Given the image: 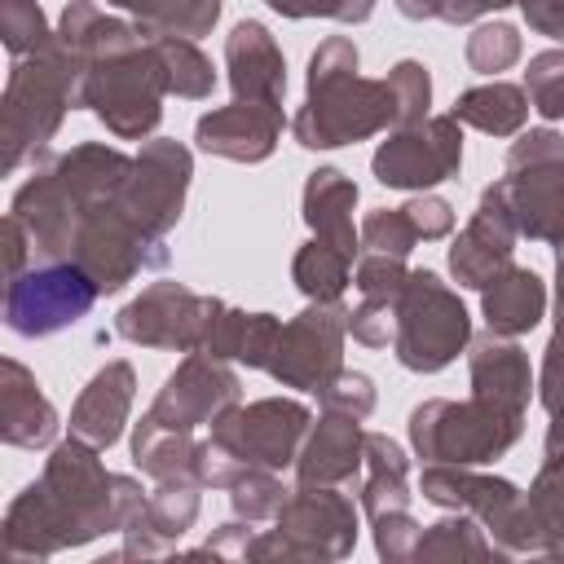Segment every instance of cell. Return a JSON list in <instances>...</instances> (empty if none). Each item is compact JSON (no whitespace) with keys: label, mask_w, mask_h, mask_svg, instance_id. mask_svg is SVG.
<instances>
[{"label":"cell","mask_w":564,"mask_h":564,"mask_svg":"<svg viewBox=\"0 0 564 564\" xmlns=\"http://www.w3.org/2000/svg\"><path fill=\"white\" fill-rule=\"evenodd\" d=\"M357 48L348 40H326L308 66V106L295 115V137L308 150H330L357 141L383 123H397L392 79H357Z\"/></svg>","instance_id":"6da1fadb"},{"label":"cell","mask_w":564,"mask_h":564,"mask_svg":"<svg viewBox=\"0 0 564 564\" xmlns=\"http://www.w3.org/2000/svg\"><path fill=\"white\" fill-rule=\"evenodd\" d=\"M159 88H167L163 66L154 48H137L132 31L110 44L106 66L84 70V101L106 119L115 137H141L159 123Z\"/></svg>","instance_id":"7a4b0ae2"},{"label":"cell","mask_w":564,"mask_h":564,"mask_svg":"<svg viewBox=\"0 0 564 564\" xmlns=\"http://www.w3.org/2000/svg\"><path fill=\"white\" fill-rule=\"evenodd\" d=\"M410 436H414V449L423 458L463 467V463L498 458L520 436V414L498 410L480 397H471L467 405L427 401L410 414Z\"/></svg>","instance_id":"3957f363"},{"label":"cell","mask_w":564,"mask_h":564,"mask_svg":"<svg viewBox=\"0 0 564 564\" xmlns=\"http://www.w3.org/2000/svg\"><path fill=\"white\" fill-rule=\"evenodd\" d=\"M467 313L458 304V295H449L441 286L436 273L419 269L405 278L401 295H397V357L410 370H441L458 357V348L467 344Z\"/></svg>","instance_id":"277c9868"},{"label":"cell","mask_w":564,"mask_h":564,"mask_svg":"<svg viewBox=\"0 0 564 564\" xmlns=\"http://www.w3.org/2000/svg\"><path fill=\"white\" fill-rule=\"evenodd\" d=\"M97 282L84 273V264H44L26 278L9 282V326L18 335H53L70 322H79L93 300Z\"/></svg>","instance_id":"5b68a950"},{"label":"cell","mask_w":564,"mask_h":564,"mask_svg":"<svg viewBox=\"0 0 564 564\" xmlns=\"http://www.w3.org/2000/svg\"><path fill=\"white\" fill-rule=\"evenodd\" d=\"M454 123H458L454 115L410 123L405 132H397L392 141L379 145L375 176L392 189H427L436 181H449L458 172V159H463V141H458Z\"/></svg>","instance_id":"8992f818"},{"label":"cell","mask_w":564,"mask_h":564,"mask_svg":"<svg viewBox=\"0 0 564 564\" xmlns=\"http://www.w3.org/2000/svg\"><path fill=\"white\" fill-rule=\"evenodd\" d=\"M344 308L335 300H317V308L300 313L273 344L269 370L273 379L291 388H313L322 392L335 370H339V335H344Z\"/></svg>","instance_id":"52a82bcc"},{"label":"cell","mask_w":564,"mask_h":564,"mask_svg":"<svg viewBox=\"0 0 564 564\" xmlns=\"http://www.w3.org/2000/svg\"><path fill=\"white\" fill-rule=\"evenodd\" d=\"M308 410L295 401H256L247 410L220 414L212 445L225 449L238 463H260V467H286L295 454V441L304 436Z\"/></svg>","instance_id":"ba28073f"},{"label":"cell","mask_w":564,"mask_h":564,"mask_svg":"<svg viewBox=\"0 0 564 564\" xmlns=\"http://www.w3.org/2000/svg\"><path fill=\"white\" fill-rule=\"evenodd\" d=\"M220 313L216 300H198L176 282L150 286L137 304L119 313V335L132 344H159V348H198L212 330V317Z\"/></svg>","instance_id":"9c48e42d"},{"label":"cell","mask_w":564,"mask_h":564,"mask_svg":"<svg viewBox=\"0 0 564 564\" xmlns=\"http://www.w3.org/2000/svg\"><path fill=\"white\" fill-rule=\"evenodd\" d=\"M189 181V154L176 141H154L132 163L128 185L119 189V207L141 225L145 238H163V229L181 216V194Z\"/></svg>","instance_id":"30bf717a"},{"label":"cell","mask_w":564,"mask_h":564,"mask_svg":"<svg viewBox=\"0 0 564 564\" xmlns=\"http://www.w3.org/2000/svg\"><path fill=\"white\" fill-rule=\"evenodd\" d=\"M229 401H238V379L229 370H220L216 361L189 357L167 379V388L159 392V401H154V410L145 419L159 423L163 432H189V427L216 419Z\"/></svg>","instance_id":"8fae6325"},{"label":"cell","mask_w":564,"mask_h":564,"mask_svg":"<svg viewBox=\"0 0 564 564\" xmlns=\"http://www.w3.org/2000/svg\"><path fill=\"white\" fill-rule=\"evenodd\" d=\"M511 234H516V216L507 207L502 185H494V189H485L476 220L467 225V234L449 251L454 278L463 286H489L511 264Z\"/></svg>","instance_id":"7c38bea8"},{"label":"cell","mask_w":564,"mask_h":564,"mask_svg":"<svg viewBox=\"0 0 564 564\" xmlns=\"http://www.w3.org/2000/svg\"><path fill=\"white\" fill-rule=\"evenodd\" d=\"M282 128V106H264V101H234L216 115L198 119V145L238 163H256L273 150V137Z\"/></svg>","instance_id":"4fadbf2b"},{"label":"cell","mask_w":564,"mask_h":564,"mask_svg":"<svg viewBox=\"0 0 564 564\" xmlns=\"http://www.w3.org/2000/svg\"><path fill=\"white\" fill-rule=\"evenodd\" d=\"M229 70H234V93L238 101H264L282 106V53L269 40L260 22H238L229 35Z\"/></svg>","instance_id":"5bb4252c"},{"label":"cell","mask_w":564,"mask_h":564,"mask_svg":"<svg viewBox=\"0 0 564 564\" xmlns=\"http://www.w3.org/2000/svg\"><path fill=\"white\" fill-rule=\"evenodd\" d=\"M128 405H132V370H128L123 361H115V366H106V370L88 383V392H84L79 405H75L70 427H75L93 449L115 445V436H119V427H123V419H128Z\"/></svg>","instance_id":"9a60e30c"},{"label":"cell","mask_w":564,"mask_h":564,"mask_svg":"<svg viewBox=\"0 0 564 564\" xmlns=\"http://www.w3.org/2000/svg\"><path fill=\"white\" fill-rule=\"evenodd\" d=\"M471 383H476V397L498 405V410H511V414H524V401H529V361L516 344H502L498 335L480 339L476 352H471Z\"/></svg>","instance_id":"2e32d148"},{"label":"cell","mask_w":564,"mask_h":564,"mask_svg":"<svg viewBox=\"0 0 564 564\" xmlns=\"http://www.w3.org/2000/svg\"><path fill=\"white\" fill-rule=\"evenodd\" d=\"M352 203H357V185L344 181V172L322 167L313 172V181L304 185V216L317 229V242L339 247L344 256L357 251V234H352Z\"/></svg>","instance_id":"e0dca14e"},{"label":"cell","mask_w":564,"mask_h":564,"mask_svg":"<svg viewBox=\"0 0 564 564\" xmlns=\"http://www.w3.org/2000/svg\"><path fill=\"white\" fill-rule=\"evenodd\" d=\"M366 454V436L357 432V419L352 414H330L317 423L304 458H300V480L304 485H326V480H344L352 476V467L361 463Z\"/></svg>","instance_id":"ac0fdd59"},{"label":"cell","mask_w":564,"mask_h":564,"mask_svg":"<svg viewBox=\"0 0 564 564\" xmlns=\"http://www.w3.org/2000/svg\"><path fill=\"white\" fill-rule=\"evenodd\" d=\"M542 304H546L542 278L529 273V269H511V264H507V269L494 278V286L485 291L489 330H494V335H520V330L538 326Z\"/></svg>","instance_id":"d6986e66"},{"label":"cell","mask_w":564,"mask_h":564,"mask_svg":"<svg viewBox=\"0 0 564 564\" xmlns=\"http://www.w3.org/2000/svg\"><path fill=\"white\" fill-rule=\"evenodd\" d=\"M524 93L511 88V84H489V88H471L458 97L454 106V119H467L476 123L480 132H494V137H507L524 123Z\"/></svg>","instance_id":"ffe728a7"},{"label":"cell","mask_w":564,"mask_h":564,"mask_svg":"<svg viewBox=\"0 0 564 564\" xmlns=\"http://www.w3.org/2000/svg\"><path fill=\"white\" fill-rule=\"evenodd\" d=\"M348 264L352 256H344L339 247L330 242H308L300 256H295V282L308 300H335L344 286H348Z\"/></svg>","instance_id":"44dd1931"},{"label":"cell","mask_w":564,"mask_h":564,"mask_svg":"<svg viewBox=\"0 0 564 564\" xmlns=\"http://www.w3.org/2000/svg\"><path fill=\"white\" fill-rule=\"evenodd\" d=\"M154 57H159V66H163V84L176 88L181 97H203V93H212V84H216L212 66H207L203 53H198L194 44H185L181 35L154 40Z\"/></svg>","instance_id":"7402d4cb"},{"label":"cell","mask_w":564,"mask_h":564,"mask_svg":"<svg viewBox=\"0 0 564 564\" xmlns=\"http://www.w3.org/2000/svg\"><path fill=\"white\" fill-rule=\"evenodd\" d=\"M216 13H220V0H150L141 9L145 26H154L163 35H185V40L203 35L216 22Z\"/></svg>","instance_id":"603a6c76"},{"label":"cell","mask_w":564,"mask_h":564,"mask_svg":"<svg viewBox=\"0 0 564 564\" xmlns=\"http://www.w3.org/2000/svg\"><path fill=\"white\" fill-rule=\"evenodd\" d=\"M520 57V35L511 31V26H480L471 40H467V62L476 66V70H485V75H494V70H507L511 62Z\"/></svg>","instance_id":"cb8c5ba5"},{"label":"cell","mask_w":564,"mask_h":564,"mask_svg":"<svg viewBox=\"0 0 564 564\" xmlns=\"http://www.w3.org/2000/svg\"><path fill=\"white\" fill-rule=\"evenodd\" d=\"M361 242H366L370 251H379V256H405V251L419 242V229H414V220L405 216V207H401V212H375V216L361 225Z\"/></svg>","instance_id":"d4e9b609"},{"label":"cell","mask_w":564,"mask_h":564,"mask_svg":"<svg viewBox=\"0 0 564 564\" xmlns=\"http://www.w3.org/2000/svg\"><path fill=\"white\" fill-rule=\"evenodd\" d=\"M529 93L542 119L564 115V53H542L529 62Z\"/></svg>","instance_id":"484cf974"},{"label":"cell","mask_w":564,"mask_h":564,"mask_svg":"<svg viewBox=\"0 0 564 564\" xmlns=\"http://www.w3.org/2000/svg\"><path fill=\"white\" fill-rule=\"evenodd\" d=\"M405 269H401V256H366L361 260V269H357V286H361V295L366 300H388V304H397V295H401V286H405Z\"/></svg>","instance_id":"4316f807"},{"label":"cell","mask_w":564,"mask_h":564,"mask_svg":"<svg viewBox=\"0 0 564 564\" xmlns=\"http://www.w3.org/2000/svg\"><path fill=\"white\" fill-rule=\"evenodd\" d=\"M322 401L339 414H352V419H366L370 405H375V388L366 375H335L326 388H322Z\"/></svg>","instance_id":"83f0119b"},{"label":"cell","mask_w":564,"mask_h":564,"mask_svg":"<svg viewBox=\"0 0 564 564\" xmlns=\"http://www.w3.org/2000/svg\"><path fill=\"white\" fill-rule=\"evenodd\" d=\"M278 13L286 18H308V13H322V18H339V22H361L370 18L375 0H269Z\"/></svg>","instance_id":"f1b7e54d"},{"label":"cell","mask_w":564,"mask_h":564,"mask_svg":"<svg viewBox=\"0 0 564 564\" xmlns=\"http://www.w3.org/2000/svg\"><path fill=\"white\" fill-rule=\"evenodd\" d=\"M542 401L555 419H564V313H560V330L546 348V370H542Z\"/></svg>","instance_id":"f546056e"},{"label":"cell","mask_w":564,"mask_h":564,"mask_svg":"<svg viewBox=\"0 0 564 564\" xmlns=\"http://www.w3.org/2000/svg\"><path fill=\"white\" fill-rule=\"evenodd\" d=\"M348 330L361 344H388V335H392V308H388V300H366L348 317Z\"/></svg>","instance_id":"4dcf8cb0"},{"label":"cell","mask_w":564,"mask_h":564,"mask_svg":"<svg viewBox=\"0 0 564 564\" xmlns=\"http://www.w3.org/2000/svg\"><path fill=\"white\" fill-rule=\"evenodd\" d=\"M405 216L414 220L419 238H441V234H449V225H454V212H449V203H441V198H414V203H405Z\"/></svg>","instance_id":"1f68e13d"},{"label":"cell","mask_w":564,"mask_h":564,"mask_svg":"<svg viewBox=\"0 0 564 564\" xmlns=\"http://www.w3.org/2000/svg\"><path fill=\"white\" fill-rule=\"evenodd\" d=\"M520 9L542 35L564 40V0H520Z\"/></svg>","instance_id":"d6a6232c"},{"label":"cell","mask_w":564,"mask_h":564,"mask_svg":"<svg viewBox=\"0 0 564 564\" xmlns=\"http://www.w3.org/2000/svg\"><path fill=\"white\" fill-rule=\"evenodd\" d=\"M498 4H511V0H445V22H467V18H476V13H485V9H498Z\"/></svg>","instance_id":"836d02e7"},{"label":"cell","mask_w":564,"mask_h":564,"mask_svg":"<svg viewBox=\"0 0 564 564\" xmlns=\"http://www.w3.org/2000/svg\"><path fill=\"white\" fill-rule=\"evenodd\" d=\"M397 9L405 18H441L445 13V0H397Z\"/></svg>","instance_id":"e575fe53"},{"label":"cell","mask_w":564,"mask_h":564,"mask_svg":"<svg viewBox=\"0 0 564 564\" xmlns=\"http://www.w3.org/2000/svg\"><path fill=\"white\" fill-rule=\"evenodd\" d=\"M560 313H564V256H560Z\"/></svg>","instance_id":"d590c367"}]
</instances>
